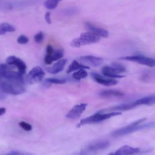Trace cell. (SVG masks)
Segmentation results:
<instances>
[{"mask_svg": "<svg viewBox=\"0 0 155 155\" xmlns=\"http://www.w3.org/2000/svg\"><path fill=\"white\" fill-rule=\"evenodd\" d=\"M6 97V93L2 91V90L0 87V100L4 99Z\"/></svg>", "mask_w": 155, "mask_h": 155, "instance_id": "4dcf8cb0", "label": "cell"}, {"mask_svg": "<svg viewBox=\"0 0 155 155\" xmlns=\"http://www.w3.org/2000/svg\"><path fill=\"white\" fill-rule=\"evenodd\" d=\"M0 73L2 74L3 79L24 84V80L22 74H21L19 71H14L10 69L4 71H0Z\"/></svg>", "mask_w": 155, "mask_h": 155, "instance_id": "30bf717a", "label": "cell"}, {"mask_svg": "<svg viewBox=\"0 0 155 155\" xmlns=\"http://www.w3.org/2000/svg\"><path fill=\"white\" fill-rule=\"evenodd\" d=\"M6 63L9 65H15L18 68V71L23 74L25 73L27 70V65L20 58L15 56H10L6 59Z\"/></svg>", "mask_w": 155, "mask_h": 155, "instance_id": "9c48e42d", "label": "cell"}, {"mask_svg": "<svg viewBox=\"0 0 155 155\" xmlns=\"http://www.w3.org/2000/svg\"><path fill=\"white\" fill-rule=\"evenodd\" d=\"M44 35L42 31H39L34 36V39L35 42L38 44H41V42H42V41H44Z\"/></svg>", "mask_w": 155, "mask_h": 155, "instance_id": "484cf974", "label": "cell"}, {"mask_svg": "<svg viewBox=\"0 0 155 155\" xmlns=\"http://www.w3.org/2000/svg\"><path fill=\"white\" fill-rule=\"evenodd\" d=\"M122 60L129 61L131 62H134L138 63L139 64L147 65L150 67H155V59L146 57L142 55H134V56H125L120 58Z\"/></svg>", "mask_w": 155, "mask_h": 155, "instance_id": "52a82bcc", "label": "cell"}, {"mask_svg": "<svg viewBox=\"0 0 155 155\" xmlns=\"http://www.w3.org/2000/svg\"><path fill=\"white\" fill-rule=\"evenodd\" d=\"M141 151V150L139 148H133L128 145H124L119 148L114 154L117 155H129L139 153Z\"/></svg>", "mask_w": 155, "mask_h": 155, "instance_id": "9a60e30c", "label": "cell"}, {"mask_svg": "<svg viewBox=\"0 0 155 155\" xmlns=\"http://www.w3.org/2000/svg\"><path fill=\"white\" fill-rule=\"evenodd\" d=\"M44 76L45 73L42 68L41 67L36 66L29 71L27 79L30 84H33L42 81Z\"/></svg>", "mask_w": 155, "mask_h": 155, "instance_id": "ba28073f", "label": "cell"}, {"mask_svg": "<svg viewBox=\"0 0 155 155\" xmlns=\"http://www.w3.org/2000/svg\"><path fill=\"white\" fill-rule=\"evenodd\" d=\"M45 82L48 83L49 84H63L65 83V81L64 79H56V78H47L44 80Z\"/></svg>", "mask_w": 155, "mask_h": 155, "instance_id": "d4e9b609", "label": "cell"}, {"mask_svg": "<svg viewBox=\"0 0 155 155\" xmlns=\"http://www.w3.org/2000/svg\"><path fill=\"white\" fill-rule=\"evenodd\" d=\"M100 41V36L92 31H88L81 33L77 38L74 39L71 42L70 45L72 47L79 48L82 45L94 44Z\"/></svg>", "mask_w": 155, "mask_h": 155, "instance_id": "7a4b0ae2", "label": "cell"}, {"mask_svg": "<svg viewBox=\"0 0 155 155\" xmlns=\"http://www.w3.org/2000/svg\"><path fill=\"white\" fill-rule=\"evenodd\" d=\"M121 114H122L121 112L116 111H111L110 113H102V112L99 111L90 116H88L87 117L81 119L79 123L77 125V127H80L82 125H87V124L97 123V122L107 120L108 119H110L112 117L120 115Z\"/></svg>", "mask_w": 155, "mask_h": 155, "instance_id": "3957f363", "label": "cell"}, {"mask_svg": "<svg viewBox=\"0 0 155 155\" xmlns=\"http://www.w3.org/2000/svg\"><path fill=\"white\" fill-rule=\"evenodd\" d=\"M45 21L46 22L48 23V24H51V18H50V12H47L45 15Z\"/></svg>", "mask_w": 155, "mask_h": 155, "instance_id": "f546056e", "label": "cell"}, {"mask_svg": "<svg viewBox=\"0 0 155 155\" xmlns=\"http://www.w3.org/2000/svg\"><path fill=\"white\" fill-rule=\"evenodd\" d=\"M19 126H20L23 130H24L26 131H29L31 130V129H32L31 125L30 124H28V123H27V122H24V121H21V122H20L19 124Z\"/></svg>", "mask_w": 155, "mask_h": 155, "instance_id": "83f0119b", "label": "cell"}, {"mask_svg": "<svg viewBox=\"0 0 155 155\" xmlns=\"http://www.w3.org/2000/svg\"><path fill=\"white\" fill-rule=\"evenodd\" d=\"M126 71V68L122 64L114 62L111 66L105 65L101 68L102 73L106 77L111 78H121L124 76L119 74Z\"/></svg>", "mask_w": 155, "mask_h": 155, "instance_id": "5b68a950", "label": "cell"}, {"mask_svg": "<svg viewBox=\"0 0 155 155\" xmlns=\"http://www.w3.org/2000/svg\"><path fill=\"white\" fill-rule=\"evenodd\" d=\"M136 105L133 102H131L129 103H125L122 104L117 106H113L110 108H108L106 109H104L102 111H125L128 110L132 109L134 107H136Z\"/></svg>", "mask_w": 155, "mask_h": 155, "instance_id": "ac0fdd59", "label": "cell"}, {"mask_svg": "<svg viewBox=\"0 0 155 155\" xmlns=\"http://www.w3.org/2000/svg\"><path fill=\"white\" fill-rule=\"evenodd\" d=\"M17 42L20 44H25L28 42V38L25 35H21L18 38Z\"/></svg>", "mask_w": 155, "mask_h": 155, "instance_id": "f1b7e54d", "label": "cell"}, {"mask_svg": "<svg viewBox=\"0 0 155 155\" xmlns=\"http://www.w3.org/2000/svg\"><path fill=\"white\" fill-rule=\"evenodd\" d=\"M0 87L6 94L13 95L21 94L25 91L24 84L18 82L10 81L3 79L0 82Z\"/></svg>", "mask_w": 155, "mask_h": 155, "instance_id": "277c9868", "label": "cell"}, {"mask_svg": "<svg viewBox=\"0 0 155 155\" xmlns=\"http://www.w3.org/2000/svg\"><path fill=\"white\" fill-rule=\"evenodd\" d=\"M85 25L87 28L93 33H95L96 34L98 35L99 36L103 37V38H107L108 36V32L105 29H104L102 28H100L98 27H96V25H93L90 22H86Z\"/></svg>", "mask_w": 155, "mask_h": 155, "instance_id": "e0dca14e", "label": "cell"}, {"mask_svg": "<svg viewBox=\"0 0 155 155\" xmlns=\"http://www.w3.org/2000/svg\"><path fill=\"white\" fill-rule=\"evenodd\" d=\"M81 68L89 69L90 67L88 66L85 65H83L82 64H80L77 61L74 60L71 63V64L68 66V67L67 68V69L66 70V73H71L74 71H76V70H78L81 69Z\"/></svg>", "mask_w": 155, "mask_h": 155, "instance_id": "ffe728a7", "label": "cell"}, {"mask_svg": "<svg viewBox=\"0 0 155 155\" xmlns=\"http://www.w3.org/2000/svg\"><path fill=\"white\" fill-rule=\"evenodd\" d=\"M134 102L136 106L140 105H150L155 103V94L139 99Z\"/></svg>", "mask_w": 155, "mask_h": 155, "instance_id": "d6986e66", "label": "cell"}, {"mask_svg": "<svg viewBox=\"0 0 155 155\" xmlns=\"http://www.w3.org/2000/svg\"><path fill=\"white\" fill-rule=\"evenodd\" d=\"M87 106L86 103H81L74 105L66 114V117L71 119H76L80 117Z\"/></svg>", "mask_w": 155, "mask_h": 155, "instance_id": "8fae6325", "label": "cell"}, {"mask_svg": "<svg viewBox=\"0 0 155 155\" xmlns=\"http://www.w3.org/2000/svg\"><path fill=\"white\" fill-rule=\"evenodd\" d=\"M80 61L83 64H85V65H88L93 67H97L101 66L104 62L102 58L91 55L82 56L80 58Z\"/></svg>", "mask_w": 155, "mask_h": 155, "instance_id": "7c38bea8", "label": "cell"}, {"mask_svg": "<svg viewBox=\"0 0 155 155\" xmlns=\"http://www.w3.org/2000/svg\"><path fill=\"white\" fill-rule=\"evenodd\" d=\"M87 76V72L84 68H81L78 70L77 71L73 73V74H72V78L76 81H80L82 79L85 78Z\"/></svg>", "mask_w": 155, "mask_h": 155, "instance_id": "603a6c76", "label": "cell"}, {"mask_svg": "<svg viewBox=\"0 0 155 155\" xmlns=\"http://www.w3.org/2000/svg\"><path fill=\"white\" fill-rule=\"evenodd\" d=\"M100 96L102 97H110L112 96L120 97L124 96V94L119 91L116 90H107L102 91L99 94Z\"/></svg>", "mask_w": 155, "mask_h": 155, "instance_id": "44dd1931", "label": "cell"}, {"mask_svg": "<svg viewBox=\"0 0 155 155\" xmlns=\"http://www.w3.org/2000/svg\"><path fill=\"white\" fill-rule=\"evenodd\" d=\"M67 63V59H62L53 64L51 67L47 68V71L51 74H56L61 71Z\"/></svg>", "mask_w": 155, "mask_h": 155, "instance_id": "2e32d148", "label": "cell"}, {"mask_svg": "<svg viewBox=\"0 0 155 155\" xmlns=\"http://www.w3.org/2000/svg\"><path fill=\"white\" fill-rule=\"evenodd\" d=\"M77 12V9L76 8L74 7H69V8H67L63 10L62 13L65 15H67V16H70V15H74Z\"/></svg>", "mask_w": 155, "mask_h": 155, "instance_id": "4316f807", "label": "cell"}, {"mask_svg": "<svg viewBox=\"0 0 155 155\" xmlns=\"http://www.w3.org/2000/svg\"><path fill=\"white\" fill-rule=\"evenodd\" d=\"M110 145V143L108 140H102L96 142H93L87 146L85 150V151L88 152H94L96 151H99L101 150H104L107 148Z\"/></svg>", "mask_w": 155, "mask_h": 155, "instance_id": "4fadbf2b", "label": "cell"}, {"mask_svg": "<svg viewBox=\"0 0 155 155\" xmlns=\"http://www.w3.org/2000/svg\"><path fill=\"white\" fill-rule=\"evenodd\" d=\"M15 28L12 25L7 22H2L0 24V36L5 34L7 32H13Z\"/></svg>", "mask_w": 155, "mask_h": 155, "instance_id": "7402d4cb", "label": "cell"}, {"mask_svg": "<svg viewBox=\"0 0 155 155\" xmlns=\"http://www.w3.org/2000/svg\"><path fill=\"white\" fill-rule=\"evenodd\" d=\"M146 120V118L140 119L127 126L124 127L119 129H117L112 132L111 135L114 137H118L124 136L128 134H130L136 131H139L141 130L151 128L155 127V121L149 122L147 123H144L142 124L144 120Z\"/></svg>", "mask_w": 155, "mask_h": 155, "instance_id": "6da1fadb", "label": "cell"}, {"mask_svg": "<svg viewBox=\"0 0 155 155\" xmlns=\"http://www.w3.org/2000/svg\"><path fill=\"white\" fill-rule=\"evenodd\" d=\"M61 1L62 0H47L44 2V6L48 10H53L57 7L59 2Z\"/></svg>", "mask_w": 155, "mask_h": 155, "instance_id": "cb8c5ba5", "label": "cell"}, {"mask_svg": "<svg viewBox=\"0 0 155 155\" xmlns=\"http://www.w3.org/2000/svg\"><path fill=\"white\" fill-rule=\"evenodd\" d=\"M63 56L64 51L62 49L54 50L51 45H48L47 46L44 62L46 64H51L53 61L62 58Z\"/></svg>", "mask_w": 155, "mask_h": 155, "instance_id": "8992f818", "label": "cell"}, {"mask_svg": "<svg viewBox=\"0 0 155 155\" xmlns=\"http://www.w3.org/2000/svg\"><path fill=\"white\" fill-rule=\"evenodd\" d=\"M91 76L96 82L105 86L114 85L117 84L118 82V81L114 78H107L102 76L95 73H91Z\"/></svg>", "mask_w": 155, "mask_h": 155, "instance_id": "5bb4252c", "label": "cell"}, {"mask_svg": "<svg viewBox=\"0 0 155 155\" xmlns=\"http://www.w3.org/2000/svg\"><path fill=\"white\" fill-rule=\"evenodd\" d=\"M6 109L5 108H0V116L4 114L5 113Z\"/></svg>", "mask_w": 155, "mask_h": 155, "instance_id": "1f68e13d", "label": "cell"}]
</instances>
